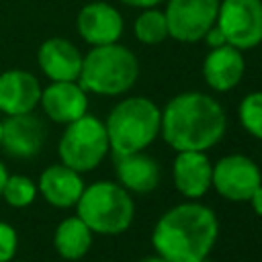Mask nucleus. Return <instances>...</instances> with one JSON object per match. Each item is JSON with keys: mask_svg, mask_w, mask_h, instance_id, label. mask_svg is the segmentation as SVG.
Segmentation results:
<instances>
[{"mask_svg": "<svg viewBox=\"0 0 262 262\" xmlns=\"http://www.w3.org/2000/svg\"><path fill=\"white\" fill-rule=\"evenodd\" d=\"M225 129L223 106L205 92H180L162 108L160 135L174 151H207L221 141Z\"/></svg>", "mask_w": 262, "mask_h": 262, "instance_id": "obj_2", "label": "nucleus"}, {"mask_svg": "<svg viewBox=\"0 0 262 262\" xmlns=\"http://www.w3.org/2000/svg\"><path fill=\"white\" fill-rule=\"evenodd\" d=\"M8 178V168L4 166V162L0 160V194H2V188H4V182Z\"/></svg>", "mask_w": 262, "mask_h": 262, "instance_id": "obj_27", "label": "nucleus"}, {"mask_svg": "<svg viewBox=\"0 0 262 262\" xmlns=\"http://www.w3.org/2000/svg\"><path fill=\"white\" fill-rule=\"evenodd\" d=\"M80 49L66 37H49L37 49V63L45 78L51 82L78 80L82 70Z\"/></svg>", "mask_w": 262, "mask_h": 262, "instance_id": "obj_15", "label": "nucleus"}, {"mask_svg": "<svg viewBox=\"0 0 262 262\" xmlns=\"http://www.w3.org/2000/svg\"><path fill=\"white\" fill-rule=\"evenodd\" d=\"M219 237V221L211 207L184 201L168 209L151 229V246L168 262H199L209 258Z\"/></svg>", "mask_w": 262, "mask_h": 262, "instance_id": "obj_1", "label": "nucleus"}, {"mask_svg": "<svg viewBox=\"0 0 262 262\" xmlns=\"http://www.w3.org/2000/svg\"><path fill=\"white\" fill-rule=\"evenodd\" d=\"M215 25L225 41L242 51L262 43V0H219Z\"/></svg>", "mask_w": 262, "mask_h": 262, "instance_id": "obj_7", "label": "nucleus"}, {"mask_svg": "<svg viewBox=\"0 0 262 262\" xmlns=\"http://www.w3.org/2000/svg\"><path fill=\"white\" fill-rule=\"evenodd\" d=\"M18 250V233L16 229L0 219V262H12Z\"/></svg>", "mask_w": 262, "mask_h": 262, "instance_id": "obj_23", "label": "nucleus"}, {"mask_svg": "<svg viewBox=\"0 0 262 262\" xmlns=\"http://www.w3.org/2000/svg\"><path fill=\"white\" fill-rule=\"evenodd\" d=\"M199 262H211V260H209V258H205V260H199Z\"/></svg>", "mask_w": 262, "mask_h": 262, "instance_id": "obj_30", "label": "nucleus"}, {"mask_svg": "<svg viewBox=\"0 0 262 262\" xmlns=\"http://www.w3.org/2000/svg\"><path fill=\"white\" fill-rule=\"evenodd\" d=\"M0 145H2V121H0Z\"/></svg>", "mask_w": 262, "mask_h": 262, "instance_id": "obj_29", "label": "nucleus"}, {"mask_svg": "<svg viewBox=\"0 0 262 262\" xmlns=\"http://www.w3.org/2000/svg\"><path fill=\"white\" fill-rule=\"evenodd\" d=\"M82 174L66 164H51L47 166L37 180L39 194L55 209H70L76 207L82 190H84Z\"/></svg>", "mask_w": 262, "mask_h": 262, "instance_id": "obj_17", "label": "nucleus"}, {"mask_svg": "<svg viewBox=\"0 0 262 262\" xmlns=\"http://www.w3.org/2000/svg\"><path fill=\"white\" fill-rule=\"evenodd\" d=\"M262 184V172L258 164L244 154H229L213 164L211 188L223 199L244 203Z\"/></svg>", "mask_w": 262, "mask_h": 262, "instance_id": "obj_9", "label": "nucleus"}, {"mask_svg": "<svg viewBox=\"0 0 262 262\" xmlns=\"http://www.w3.org/2000/svg\"><path fill=\"white\" fill-rule=\"evenodd\" d=\"M76 31L90 47L117 43L125 31V20L119 8L104 0L88 2L76 16Z\"/></svg>", "mask_w": 262, "mask_h": 262, "instance_id": "obj_10", "label": "nucleus"}, {"mask_svg": "<svg viewBox=\"0 0 262 262\" xmlns=\"http://www.w3.org/2000/svg\"><path fill=\"white\" fill-rule=\"evenodd\" d=\"M39 106L49 121L68 125L88 113V92L78 80L49 82L45 88H41Z\"/></svg>", "mask_w": 262, "mask_h": 262, "instance_id": "obj_12", "label": "nucleus"}, {"mask_svg": "<svg viewBox=\"0 0 262 262\" xmlns=\"http://www.w3.org/2000/svg\"><path fill=\"white\" fill-rule=\"evenodd\" d=\"M76 215L98 235H119L125 233L135 217V203L129 190L119 182L98 180L84 186L78 203Z\"/></svg>", "mask_w": 262, "mask_h": 262, "instance_id": "obj_5", "label": "nucleus"}, {"mask_svg": "<svg viewBox=\"0 0 262 262\" xmlns=\"http://www.w3.org/2000/svg\"><path fill=\"white\" fill-rule=\"evenodd\" d=\"M41 82L29 70L12 68L0 74V113L23 115L39 106Z\"/></svg>", "mask_w": 262, "mask_h": 262, "instance_id": "obj_14", "label": "nucleus"}, {"mask_svg": "<svg viewBox=\"0 0 262 262\" xmlns=\"http://www.w3.org/2000/svg\"><path fill=\"white\" fill-rule=\"evenodd\" d=\"M37 194H39V190H37V182L33 178H29L25 174H8L0 199H4V203L14 209H25L35 203Z\"/></svg>", "mask_w": 262, "mask_h": 262, "instance_id": "obj_21", "label": "nucleus"}, {"mask_svg": "<svg viewBox=\"0 0 262 262\" xmlns=\"http://www.w3.org/2000/svg\"><path fill=\"white\" fill-rule=\"evenodd\" d=\"M113 160H115L117 182L125 190L145 194L160 184V164L156 158L147 156L145 151L113 156Z\"/></svg>", "mask_w": 262, "mask_h": 262, "instance_id": "obj_18", "label": "nucleus"}, {"mask_svg": "<svg viewBox=\"0 0 262 262\" xmlns=\"http://www.w3.org/2000/svg\"><path fill=\"white\" fill-rule=\"evenodd\" d=\"M203 41L209 45V49H211V47H219V45H225V43H227V41H225V37H223V33L219 31V27H217V25H213V27L205 33Z\"/></svg>", "mask_w": 262, "mask_h": 262, "instance_id": "obj_24", "label": "nucleus"}, {"mask_svg": "<svg viewBox=\"0 0 262 262\" xmlns=\"http://www.w3.org/2000/svg\"><path fill=\"white\" fill-rule=\"evenodd\" d=\"M137 78V55L117 41L108 45L90 47V51L82 57L78 82L88 94L121 96L135 86Z\"/></svg>", "mask_w": 262, "mask_h": 262, "instance_id": "obj_3", "label": "nucleus"}, {"mask_svg": "<svg viewBox=\"0 0 262 262\" xmlns=\"http://www.w3.org/2000/svg\"><path fill=\"white\" fill-rule=\"evenodd\" d=\"M248 203L252 205V211H254L258 217H262V184L252 192V196L248 199Z\"/></svg>", "mask_w": 262, "mask_h": 262, "instance_id": "obj_25", "label": "nucleus"}, {"mask_svg": "<svg viewBox=\"0 0 262 262\" xmlns=\"http://www.w3.org/2000/svg\"><path fill=\"white\" fill-rule=\"evenodd\" d=\"M25 262H29V260H25Z\"/></svg>", "mask_w": 262, "mask_h": 262, "instance_id": "obj_31", "label": "nucleus"}, {"mask_svg": "<svg viewBox=\"0 0 262 262\" xmlns=\"http://www.w3.org/2000/svg\"><path fill=\"white\" fill-rule=\"evenodd\" d=\"M246 74L244 51L225 43L219 47H211L203 59V78L207 86L215 92L233 90Z\"/></svg>", "mask_w": 262, "mask_h": 262, "instance_id": "obj_16", "label": "nucleus"}, {"mask_svg": "<svg viewBox=\"0 0 262 262\" xmlns=\"http://www.w3.org/2000/svg\"><path fill=\"white\" fill-rule=\"evenodd\" d=\"M219 0H166L168 35L180 43L203 41L205 33L215 25Z\"/></svg>", "mask_w": 262, "mask_h": 262, "instance_id": "obj_8", "label": "nucleus"}, {"mask_svg": "<svg viewBox=\"0 0 262 262\" xmlns=\"http://www.w3.org/2000/svg\"><path fill=\"white\" fill-rule=\"evenodd\" d=\"M162 108L145 96H129L119 100L106 121L108 147L113 156L143 151L160 135Z\"/></svg>", "mask_w": 262, "mask_h": 262, "instance_id": "obj_4", "label": "nucleus"}, {"mask_svg": "<svg viewBox=\"0 0 262 262\" xmlns=\"http://www.w3.org/2000/svg\"><path fill=\"white\" fill-rule=\"evenodd\" d=\"M119 2L131 8H151V6H160L164 0H119Z\"/></svg>", "mask_w": 262, "mask_h": 262, "instance_id": "obj_26", "label": "nucleus"}, {"mask_svg": "<svg viewBox=\"0 0 262 262\" xmlns=\"http://www.w3.org/2000/svg\"><path fill=\"white\" fill-rule=\"evenodd\" d=\"M108 151L111 147L104 121L88 113L68 123L57 143L59 162L80 174L98 168Z\"/></svg>", "mask_w": 262, "mask_h": 262, "instance_id": "obj_6", "label": "nucleus"}, {"mask_svg": "<svg viewBox=\"0 0 262 262\" xmlns=\"http://www.w3.org/2000/svg\"><path fill=\"white\" fill-rule=\"evenodd\" d=\"M47 139V127L45 123L33 113L23 115H6L2 121V145L8 156L18 160L35 158Z\"/></svg>", "mask_w": 262, "mask_h": 262, "instance_id": "obj_11", "label": "nucleus"}, {"mask_svg": "<svg viewBox=\"0 0 262 262\" xmlns=\"http://www.w3.org/2000/svg\"><path fill=\"white\" fill-rule=\"evenodd\" d=\"M92 229L78 215L61 219L53 231V248L63 260L84 258L92 248Z\"/></svg>", "mask_w": 262, "mask_h": 262, "instance_id": "obj_19", "label": "nucleus"}, {"mask_svg": "<svg viewBox=\"0 0 262 262\" xmlns=\"http://www.w3.org/2000/svg\"><path fill=\"white\" fill-rule=\"evenodd\" d=\"M133 35L143 45H160V43H164L170 37L164 10H160L158 6L141 8V12L137 14V18L133 23Z\"/></svg>", "mask_w": 262, "mask_h": 262, "instance_id": "obj_20", "label": "nucleus"}, {"mask_svg": "<svg viewBox=\"0 0 262 262\" xmlns=\"http://www.w3.org/2000/svg\"><path fill=\"white\" fill-rule=\"evenodd\" d=\"M237 117L246 133L262 141V90L248 92L239 106H237Z\"/></svg>", "mask_w": 262, "mask_h": 262, "instance_id": "obj_22", "label": "nucleus"}, {"mask_svg": "<svg viewBox=\"0 0 262 262\" xmlns=\"http://www.w3.org/2000/svg\"><path fill=\"white\" fill-rule=\"evenodd\" d=\"M213 164L207 151H176L172 162V180L186 201H199L211 190Z\"/></svg>", "mask_w": 262, "mask_h": 262, "instance_id": "obj_13", "label": "nucleus"}, {"mask_svg": "<svg viewBox=\"0 0 262 262\" xmlns=\"http://www.w3.org/2000/svg\"><path fill=\"white\" fill-rule=\"evenodd\" d=\"M139 262H168V260H166V258H162V256H158V254H156V256H147V258H141V260H139Z\"/></svg>", "mask_w": 262, "mask_h": 262, "instance_id": "obj_28", "label": "nucleus"}]
</instances>
